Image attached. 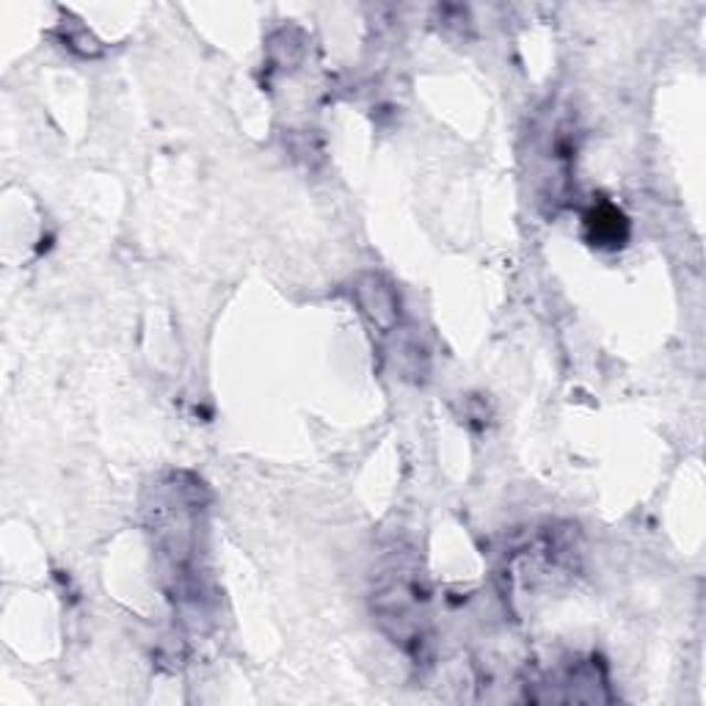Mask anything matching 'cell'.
<instances>
[{"label": "cell", "mask_w": 706, "mask_h": 706, "mask_svg": "<svg viewBox=\"0 0 706 706\" xmlns=\"http://www.w3.org/2000/svg\"><path fill=\"white\" fill-rule=\"evenodd\" d=\"M359 307L378 329H389L398 320V298L381 276H365L359 282Z\"/></svg>", "instance_id": "cell-1"}, {"label": "cell", "mask_w": 706, "mask_h": 706, "mask_svg": "<svg viewBox=\"0 0 706 706\" xmlns=\"http://www.w3.org/2000/svg\"><path fill=\"white\" fill-rule=\"evenodd\" d=\"M586 230H588V238H591V243L615 249L626 241L630 224H626L624 213H621L619 208L602 202L599 208H593L591 213L586 215Z\"/></svg>", "instance_id": "cell-2"}]
</instances>
